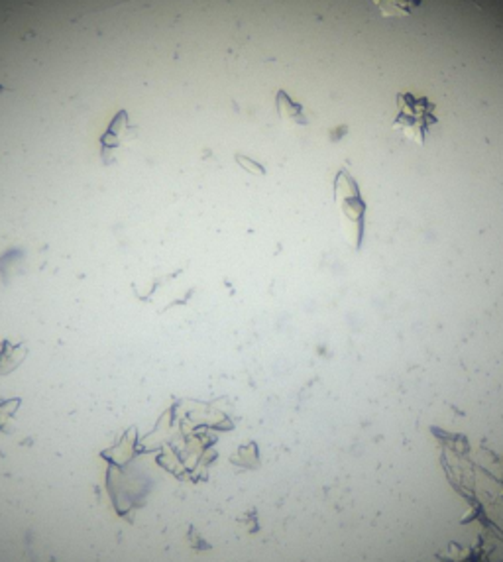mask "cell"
Instances as JSON below:
<instances>
[{
  "mask_svg": "<svg viewBox=\"0 0 503 562\" xmlns=\"http://www.w3.org/2000/svg\"><path fill=\"white\" fill-rule=\"evenodd\" d=\"M334 199L340 207L342 217L349 220L352 236H354V248H362L364 232H366V211L368 205L362 197V189L358 185L350 172L340 170L334 177Z\"/></svg>",
  "mask_w": 503,
  "mask_h": 562,
  "instance_id": "7a4b0ae2",
  "label": "cell"
},
{
  "mask_svg": "<svg viewBox=\"0 0 503 562\" xmlns=\"http://www.w3.org/2000/svg\"><path fill=\"white\" fill-rule=\"evenodd\" d=\"M134 138V126L130 125V117L126 110H120L115 118L110 120L108 128L100 136V157L103 164L113 162V154L120 148L122 144Z\"/></svg>",
  "mask_w": 503,
  "mask_h": 562,
  "instance_id": "3957f363",
  "label": "cell"
},
{
  "mask_svg": "<svg viewBox=\"0 0 503 562\" xmlns=\"http://www.w3.org/2000/svg\"><path fill=\"white\" fill-rule=\"evenodd\" d=\"M396 105L397 117L394 118V128L423 145L429 136V130L439 125L437 105L431 103L427 97H417L413 93H399L396 97Z\"/></svg>",
  "mask_w": 503,
  "mask_h": 562,
  "instance_id": "6da1fadb",
  "label": "cell"
},
{
  "mask_svg": "<svg viewBox=\"0 0 503 562\" xmlns=\"http://www.w3.org/2000/svg\"><path fill=\"white\" fill-rule=\"evenodd\" d=\"M28 354L26 344L22 342H10L3 341L0 342V376L14 372V370L24 362V358Z\"/></svg>",
  "mask_w": 503,
  "mask_h": 562,
  "instance_id": "277c9868",
  "label": "cell"
},
{
  "mask_svg": "<svg viewBox=\"0 0 503 562\" xmlns=\"http://www.w3.org/2000/svg\"><path fill=\"white\" fill-rule=\"evenodd\" d=\"M384 18H405L415 13L423 0H372Z\"/></svg>",
  "mask_w": 503,
  "mask_h": 562,
  "instance_id": "5b68a950",
  "label": "cell"
},
{
  "mask_svg": "<svg viewBox=\"0 0 503 562\" xmlns=\"http://www.w3.org/2000/svg\"><path fill=\"white\" fill-rule=\"evenodd\" d=\"M275 103H277L279 117L289 118L292 122H297V125H301V126H305V125H307V117H305L303 107H301L299 103H295L293 98H289L287 93L279 91Z\"/></svg>",
  "mask_w": 503,
  "mask_h": 562,
  "instance_id": "8992f818",
  "label": "cell"
},
{
  "mask_svg": "<svg viewBox=\"0 0 503 562\" xmlns=\"http://www.w3.org/2000/svg\"><path fill=\"white\" fill-rule=\"evenodd\" d=\"M22 399H0V431H8V423L13 421L20 407Z\"/></svg>",
  "mask_w": 503,
  "mask_h": 562,
  "instance_id": "52a82bcc",
  "label": "cell"
},
{
  "mask_svg": "<svg viewBox=\"0 0 503 562\" xmlns=\"http://www.w3.org/2000/svg\"><path fill=\"white\" fill-rule=\"evenodd\" d=\"M5 91H6V87H5V85H3V83H0V95H3V93H5Z\"/></svg>",
  "mask_w": 503,
  "mask_h": 562,
  "instance_id": "ba28073f",
  "label": "cell"
}]
</instances>
